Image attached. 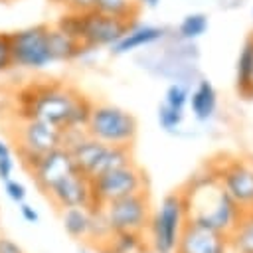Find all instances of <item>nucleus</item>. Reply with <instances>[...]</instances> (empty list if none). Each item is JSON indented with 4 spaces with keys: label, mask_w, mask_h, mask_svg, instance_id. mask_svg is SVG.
Masks as SVG:
<instances>
[{
    "label": "nucleus",
    "mask_w": 253,
    "mask_h": 253,
    "mask_svg": "<svg viewBox=\"0 0 253 253\" xmlns=\"http://www.w3.org/2000/svg\"><path fill=\"white\" fill-rule=\"evenodd\" d=\"M20 119H40L59 130L85 128L93 103L73 89L57 81L32 83L16 95Z\"/></svg>",
    "instance_id": "f257e3e1"
},
{
    "label": "nucleus",
    "mask_w": 253,
    "mask_h": 253,
    "mask_svg": "<svg viewBox=\"0 0 253 253\" xmlns=\"http://www.w3.org/2000/svg\"><path fill=\"white\" fill-rule=\"evenodd\" d=\"M180 192L186 202V219L221 231L225 235L235 225L243 210L221 188L213 172H208L206 176H198L194 182L190 180L188 188Z\"/></svg>",
    "instance_id": "f03ea898"
},
{
    "label": "nucleus",
    "mask_w": 253,
    "mask_h": 253,
    "mask_svg": "<svg viewBox=\"0 0 253 253\" xmlns=\"http://www.w3.org/2000/svg\"><path fill=\"white\" fill-rule=\"evenodd\" d=\"M85 132L111 146H130L138 134L136 117L113 103H93Z\"/></svg>",
    "instance_id": "7ed1b4c3"
},
{
    "label": "nucleus",
    "mask_w": 253,
    "mask_h": 253,
    "mask_svg": "<svg viewBox=\"0 0 253 253\" xmlns=\"http://www.w3.org/2000/svg\"><path fill=\"white\" fill-rule=\"evenodd\" d=\"M186 221V202L182 192L168 194L160 208L152 211L148 221V233H150V249L154 253H172L178 241V235L182 231V225Z\"/></svg>",
    "instance_id": "20e7f679"
},
{
    "label": "nucleus",
    "mask_w": 253,
    "mask_h": 253,
    "mask_svg": "<svg viewBox=\"0 0 253 253\" xmlns=\"http://www.w3.org/2000/svg\"><path fill=\"white\" fill-rule=\"evenodd\" d=\"M146 188H148L146 174L134 162L117 166L113 170H107L91 178L93 208H101L111 200H119L136 192H146Z\"/></svg>",
    "instance_id": "39448f33"
},
{
    "label": "nucleus",
    "mask_w": 253,
    "mask_h": 253,
    "mask_svg": "<svg viewBox=\"0 0 253 253\" xmlns=\"http://www.w3.org/2000/svg\"><path fill=\"white\" fill-rule=\"evenodd\" d=\"M45 24H36L28 28H20L10 34V47H12V61L14 67L40 71L53 63L49 53Z\"/></svg>",
    "instance_id": "423d86ee"
},
{
    "label": "nucleus",
    "mask_w": 253,
    "mask_h": 253,
    "mask_svg": "<svg viewBox=\"0 0 253 253\" xmlns=\"http://www.w3.org/2000/svg\"><path fill=\"white\" fill-rule=\"evenodd\" d=\"M101 208L113 231L144 233L148 229V221L152 215L148 190L136 192V194H130L119 200H111Z\"/></svg>",
    "instance_id": "0eeeda50"
},
{
    "label": "nucleus",
    "mask_w": 253,
    "mask_h": 253,
    "mask_svg": "<svg viewBox=\"0 0 253 253\" xmlns=\"http://www.w3.org/2000/svg\"><path fill=\"white\" fill-rule=\"evenodd\" d=\"M79 42L87 49L111 47L117 43L134 22L107 16L95 8L79 12Z\"/></svg>",
    "instance_id": "6e6552de"
},
{
    "label": "nucleus",
    "mask_w": 253,
    "mask_h": 253,
    "mask_svg": "<svg viewBox=\"0 0 253 253\" xmlns=\"http://www.w3.org/2000/svg\"><path fill=\"white\" fill-rule=\"evenodd\" d=\"M221 188L241 206L253 208V162L245 158H231L211 168Z\"/></svg>",
    "instance_id": "1a4fd4ad"
},
{
    "label": "nucleus",
    "mask_w": 253,
    "mask_h": 253,
    "mask_svg": "<svg viewBox=\"0 0 253 253\" xmlns=\"http://www.w3.org/2000/svg\"><path fill=\"white\" fill-rule=\"evenodd\" d=\"M43 194L59 210H67V208H93L91 178L85 176L81 170H75V172L59 178Z\"/></svg>",
    "instance_id": "9d476101"
},
{
    "label": "nucleus",
    "mask_w": 253,
    "mask_h": 253,
    "mask_svg": "<svg viewBox=\"0 0 253 253\" xmlns=\"http://www.w3.org/2000/svg\"><path fill=\"white\" fill-rule=\"evenodd\" d=\"M59 146H63V130L45 121L22 119L20 126L16 128V148L20 150L45 154Z\"/></svg>",
    "instance_id": "9b49d317"
},
{
    "label": "nucleus",
    "mask_w": 253,
    "mask_h": 253,
    "mask_svg": "<svg viewBox=\"0 0 253 253\" xmlns=\"http://www.w3.org/2000/svg\"><path fill=\"white\" fill-rule=\"evenodd\" d=\"M227 235L190 219L184 221L172 253H227Z\"/></svg>",
    "instance_id": "f8f14e48"
},
{
    "label": "nucleus",
    "mask_w": 253,
    "mask_h": 253,
    "mask_svg": "<svg viewBox=\"0 0 253 253\" xmlns=\"http://www.w3.org/2000/svg\"><path fill=\"white\" fill-rule=\"evenodd\" d=\"M79 170L71 152L65 148V146H59V148H53L45 154H42L40 162L36 164V168L30 172L32 178H34V184L40 192H45L53 182H57L59 178L71 174Z\"/></svg>",
    "instance_id": "ddd939ff"
},
{
    "label": "nucleus",
    "mask_w": 253,
    "mask_h": 253,
    "mask_svg": "<svg viewBox=\"0 0 253 253\" xmlns=\"http://www.w3.org/2000/svg\"><path fill=\"white\" fill-rule=\"evenodd\" d=\"M164 38H166V28L134 22L128 28V32L117 43H113L109 49H111L113 55H125V53H130L134 49H142V47L154 45V43L162 42Z\"/></svg>",
    "instance_id": "4468645a"
},
{
    "label": "nucleus",
    "mask_w": 253,
    "mask_h": 253,
    "mask_svg": "<svg viewBox=\"0 0 253 253\" xmlns=\"http://www.w3.org/2000/svg\"><path fill=\"white\" fill-rule=\"evenodd\" d=\"M107 146H109V144H105V142H101V140H97V138L85 134V136H81L75 144H71L67 150L71 152V156H73L77 168H79L85 176L91 178L93 172H95V168H97V164H99V160H101V156L105 154Z\"/></svg>",
    "instance_id": "2eb2a0df"
},
{
    "label": "nucleus",
    "mask_w": 253,
    "mask_h": 253,
    "mask_svg": "<svg viewBox=\"0 0 253 253\" xmlns=\"http://www.w3.org/2000/svg\"><path fill=\"white\" fill-rule=\"evenodd\" d=\"M47 42H49V53H51L53 63H57V61H73V59H79L85 51H91V49L83 47L81 42H77L71 36L63 34L55 26H49Z\"/></svg>",
    "instance_id": "dca6fc26"
},
{
    "label": "nucleus",
    "mask_w": 253,
    "mask_h": 253,
    "mask_svg": "<svg viewBox=\"0 0 253 253\" xmlns=\"http://www.w3.org/2000/svg\"><path fill=\"white\" fill-rule=\"evenodd\" d=\"M188 105L192 109V115L198 119V121H210L217 109V91L215 87L211 85V81L208 79H200L196 89L192 91L190 99H188Z\"/></svg>",
    "instance_id": "f3484780"
},
{
    "label": "nucleus",
    "mask_w": 253,
    "mask_h": 253,
    "mask_svg": "<svg viewBox=\"0 0 253 253\" xmlns=\"http://www.w3.org/2000/svg\"><path fill=\"white\" fill-rule=\"evenodd\" d=\"M227 245L233 253H253V208H243L235 225L227 233Z\"/></svg>",
    "instance_id": "a211bd4d"
},
{
    "label": "nucleus",
    "mask_w": 253,
    "mask_h": 253,
    "mask_svg": "<svg viewBox=\"0 0 253 253\" xmlns=\"http://www.w3.org/2000/svg\"><path fill=\"white\" fill-rule=\"evenodd\" d=\"M237 91L245 97H253V34L245 40L239 57H237V75H235Z\"/></svg>",
    "instance_id": "6ab92c4d"
},
{
    "label": "nucleus",
    "mask_w": 253,
    "mask_h": 253,
    "mask_svg": "<svg viewBox=\"0 0 253 253\" xmlns=\"http://www.w3.org/2000/svg\"><path fill=\"white\" fill-rule=\"evenodd\" d=\"M142 247H144V233L113 231L107 243L99 251L101 253H138Z\"/></svg>",
    "instance_id": "aec40b11"
},
{
    "label": "nucleus",
    "mask_w": 253,
    "mask_h": 253,
    "mask_svg": "<svg viewBox=\"0 0 253 253\" xmlns=\"http://www.w3.org/2000/svg\"><path fill=\"white\" fill-rule=\"evenodd\" d=\"M61 221H63V229L69 237L73 239H87L89 233V219H91V211L89 208H67L61 210Z\"/></svg>",
    "instance_id": "412c9836"
},
{
    "label": "nucleus",
    "mask_w": 253,
    "mask_h": 253,
    "mask_svg": "<svg viewBox=\"0 0 253 253\" xmlns=\"http://www.w3.org/2000/svg\"><path fill=\"white\" fill-rule=\"evenodd\" d=\"M93 8L107 16L128 20V22H136L140 12V6L134 0H95Z\"/></svg>",
    "instance_id": "4be33fe9"
},
{
    "label": "nucleus",
    "mask_w": 253,
    "mask_h": 253,
    "mask_svg": "<svg viewBox=\"0 0 253 253\" xmlns=\"http://www.w3.org/2000/svg\"><path fill=\"white\" fill-rule=\"evenodd\" d=\"M210 28V20L204 12H192V14H186L180 24H178V38L184 40V42H194L198 38H202Z\"/></svg>",
    "instance_id": "5701e85b"
},
{
    "label": "nucleus",
    "mask_w": 253,
    "mask_h": 253,
    "mask_svg": "<svg viewBox=\"0 0 253 253\" xmlns=\"http://www.w3.org/2000/svg\"><path fill=\"white\" fill-rule=\"evenodd\" d=\"M188 99H190V91L186 85L182 83H172L168 85L166 93H164V105L172 107V109H178V111H184L186 105H188Z\"/></svg>",
    "instance_id": "b1692460"
},
{
    "label": "nucleus",
    "mask_w": 253,
    "mask_h": 253,
    "mask_svg": "<svg viewBox=\"0 0 253 253\" xmlns=\"http://www.w3.org/2000/svg\"><path fill=\"white\" fill-rule=\"evenodd\" d=\"M182 121H184V111L172 109V107H168L164 103L158 107V123H160V126L164 130H168V132L176 130L182 125Z\"/></svg>",
    "instance_id": "393cba45"
},
{
    "label": "nucleus",
    "mask_w": 253,
    "mask_h": 253,
    "mask_svg": "<svg viewBox=\"0 0 253 253\" xmlns=\"http://www.w3.org/2000/svg\"><path fill=\"white\" fill-rule=\"evenodd\" d=\"M14 67L12 61V47H10V34L0 32V73H6Z\"/></svg>",
    "instance_id": "a878e982"
},
{
    "label": "nucleus",
    "mask_w": 253,
    "mask_h": 253,
    "mask_svg": "<svg viewBox=\"0 0 253 253\" xmlns=\"http://www.w3.org/2000/svg\"><path fill=\"white\" fill-rule=\"evenodd\" d=\"M4 192H6V196H8V200H12L14 204H22V202H26V196H28V190H26V186L22 184V182H18V180H6L4 182Z\"/></svg>",
    "instance_id": "bb28decb"
},
{
    "label": "nucleus",
    "mask_w": 253,
    "mask_h": 253,
    "mask_svg": "<svg viewBox=\"0 0 253 253\" xmlns=\"http://www.w3.org/2000/svg\"><path fill=\"white\" fill-rule=\"evenodd\" d=\"M12 172H14V158H12V154L2 156L0 158V180L2 182L10 180L12 178Z\"/></svg>",
    "instance_id": "cd10ccee"
},
{
    "label": "nucleus",
    "mask_w": 253,
    "mask_h": 253,
    "mask_svg": "<svg viewBox=\"0 0 253 253\" xmlns=\"http://www.w3.org/2000/svg\"><path fill=\"white\" fill-rule=\"evenodd\" d=\"M20 215H22V219L28 221V223H38V221H40V213H38L30 204H26V202L20 204Z\"/></svg>",
    "instance_id": "c85d7f7f"
},
{
    "label": "nucleus",
    "mask_w": 253,
    "mask_h": 253,
    "mask_svg": "<svg viewBox=\"0 0 253 253\" xmlns=\"http://www.w3.org/2000/svg\"><path fill=\"white\" fill-rule=\"evenodd\" d=\"M95 6V0H69L65 10H75V12H85Z\"/></svg>",
    "instance_id": "c756f323"
},
{
    "label": "nucleus",
    "mask_w": 253,
    "mask_h": 253,
    "mask_svg": "<svg viewBox=\"0 0 253 253\" xmlns=\"http://www.w3.org/2000/svg\"><path fill=\"white\" fill-rule=\"evenodd\" d=\"M0 253H24V249L16 241L0 235Z\"/></svg>",
    "instance_id": "7c9ffc66"
},
{
    "label": "nucleus",
    "mask_w": 253,
    "mask_h": 253,
    "mask_svg": "<svg viewBox=\"0 0 253 253\" xmlns=\"http://www.w3.org/2000/svg\"><path fill=\"white\" fill-rule=\"evenodd\" d=\"M140 8H156L160 4V0H134Z\"/></svg>",
    "instance_id": "2f4dec72"
},
{
    "label": "nucleus",
    "mask_w": 253,
    "mask_h": 253,
    "mask_svg": "<svg viewBox=\"0 0 253 253\" xmlns=\"http://www.w3.org/2000/svg\"><path fill=\"white\" fill-rule=\"evenodd\" d=\"M8 154H12V148H10V144H8L6 140L0 138V158H2V156H8Z\"/></svg>",
    "instance_id": "473e14b6"
},
{
    "label": "nucleus",
    "mask_w": 253,
    "mask_h": 253,
    "mask_svg": "<svg viewBox=\"0 0 253 253\" xmlns=\"http://www.w3.org/2000/svg\"><path fill=\"white\" fill-rule=\"evenodd\" d=\"M51 2H53V4H59V6H67L69 0H51Z\"/></svg>",
    "instance_id": "72a5a7b5"
}]
</instances>
